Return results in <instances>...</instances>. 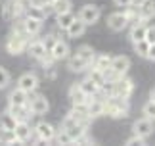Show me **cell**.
I'll return each mask as SVG.
<instances>
[{
    "mask_svg": "<svg viewBox=\"0 0 155 146\" xmlns=\"http://www.w3.org/2000/svg\"><path fill=\"white\" fill-rule=\"evenodd\" d=\"M130 112V104L127 98H117V96H107L105 98V115L113 119H123Z\"/></svg>",
    "mask_w": 155,
    "mask_h": 146,
    "instance_id": "obj_1",
    "label": "cell"
},
{
    "mask_svg": "<svg viewBox=\"0 0 155 146\" xmlns=\"http://www.w3.org/2000/svg\"><path fill=\"white\" fill-rule=\"evenodd\" d=\"M0 10H2V17L6 21H17L25 16V6H21L17 0H6L0 6Z\"/></svg>",
    "mask_w": 155,
    "mask_h": 146,
    "instance_id": "obj_2",
    "label": "cell"
},
{
    "mask_svg": "<svg viewBox=\"0 0 155 146\" xmlns=\"http://www.w3.org/2000/svg\"><path fill=\"white\" fill-rule=\"evenodd\" d=\"M31 39H27V36L19 35L17 31H12L10 36L6 39V50H8L12 56H17V54H21L23 50L27 48V42Z\"/></svg>",
    "mask_w": 155,
    "mask_h": 146,
    "instance_id": "obj_3",
    "label": "cell"
},
{
    "mask_svg": "<svg viewBox=\"0 0 155 146\" xmlns=\"http://www.w3.org/2000/svg\"><path fill=\"white\" fill-rule=\"evenodd\" d=\"M134 92V81L128 79L127 75L119 77L115 83H113V92L111 96H117V98H130V94Z\"/></svg>",
    "mask_w": 155,
    "mask_h": 146,
    "instance_id": "obj_4",
    "label": "cell"
},
{
    "mask_svg": "<svg viewBox=\"0 0 155 146\" xmlns=\"http://www.w3.org/2000/svg\"><path fill=\"white\" fill-rule=\"evenodd\" d=\"M61 129L67 131V135H69L71 138H73V142H75L79 137L84 135L88 127H86V125H82V123H77V121H75V119H73V117H71V115L67 113V115L63 117V121H61Z\"/></svg>",
    "mask_w": 155,
    "mask_h": 146,
    "instance_id": "obj_5",
    "label": "cell"
},
{
    "mask_svg": "<svg viewBox=\"0 0 155 146\" xmlns=\"http://www.w3.org/2000/svg\"><path fill=\"white\" fill-rule=\"evenodd\" d=\"M27 106H29V109H31L33 115H44L50 109L48 100H46V96H42V94H35V96L29 94Z\"/></svg>",
    "mask_w": 155,
    "mask_h": 146,
    "instance_id": "obj_6",
    "label": "cell"
},
{
    "mask_svg": "<svg viewBox=\"0 0 155 146\" xmlns=\"http://www.w3.org/2000/svg\"><path fill=\"white\" fill-rule=\"evenodd\" d=\"M100 16H102V10H100V6H94V4H86V6H82L81 12H79V19L81 21H84L86 25H94L98 19H100Z\"/></svg>",
    "mask_w": 155,
    "mask_h": 146,
    "instance_id": "obj_7",
    "label": "cell"
},
{
    "mask_svg": "<svg viewBox=\"0 0 155 146\" xmlns=\"http://www.w3.org/2000/svg\"><path fill=\"white\" fill-rule=\"evenodd\" d=\"M128 25L130 23H128V17L124 14V10L123 12H113V14L107 17V27H109L111 31H124Z\"/></svg>",
    "mask_w": 155,
    "mask_h": 146,
    "instance_id": "obj_8",
    "label": "cell"
},
{
    "mask_svg": "<svg viewBox=\"0 0 155 146\" xmlns=\"http://www.w3.org/2000/svg\"><path fill=\"white\" fill-rule=\"evenodd\" d=\"M35 135H37L42 142H52L54 137H56V127H54L52 123H46V121H40V123H37L33 127Z\"/></svg>",
    "mask_w": 155,
    "mask_h": 146,
    "instance_id": "obj_9",
    "label": "cell"
},
{
    "mask_svg": "<svg viewBox=\"0 0 155 146\" xmlns=\"http://www.w3.org/2000/svg\"><path fill=\"white\" fill-rule=\"evenodd\" d=\"M17 89L25 90L27 94H33L35 90L38 89V77L35 75V73H23V75L17 79Z\"/></svg>",
    "mask_w": 155,
    "mask_h": 146,
    "instance_id": "obj_10",
    "label": "cell"
},
{
    "mask_svg": "<svg viewBox=\"0 0 155 146\" xmlns=\"http://www.w3.org/2000/svg\"><path fill=\"white\" fill-rule=\"evenodd\" d=\"M132 133L138 135V137H142V138H147L153 133V119H150V117L136 119L134 125H132Z\"/></svg>",
    "mask_w": 155,
    "mask_h": 146,
    "instance_id": "obj_11",
    "label": "cell"
},
{
    "mask_svg": "<svg viewBox=\"0 0 155 146\" xmlns=\"http://www.w3.org/2000/svg\"><path fill=\"white\" fill-rule=\"evenodd\" d=\"M25 50H27V54H29L33 60H40L46 52H48L42 39H31V40L27 42V48H25Z\"/></svg>",
    "mask_w": 155,
    "mask_h": 146,
    "instance_id": "obj_12",
    "label": "cell"
},
{
    "mask_svg": "<svg viewBox=\"0 0 155 146\" xmlns=\"http://www.w3.org/2000/svg\"><path fill=\"white\" fill-rule=\"evenodd\" d=\"M15 138H17V142L19 144H25L31 141V135H33V127L29 125V121H17V125H15Z\"/></svg>",
    "mask_w": 155,
    "mask_h": 146,
    "instance_id": "obj_13",
    "label": "cell"
},
{
    "mask_svg": "<svg viewBox=\"0 0 155 146\" xmlns=\"http://www.w3.org/2000/svg\"><path fill=\"white\" fill-rule=\"evenodd\" d=\"M21 25L25 29V33L31 36H37L40 31H42V21L40 19H35V17H29V16H23L21 17Z\"/></svg>",
    "mask_w": 155,
    "mask_h": 146,
    "instance_id": "obj_14",
    "label": "cell"
},
{
    "mask_svg": "<svg viewBox=\"0 0 155 146\" xmlns=\"http://www.w3.org/2000/svg\"><path fill=\"white\" fill-rule=\"evenodd\" d=\"M48 52L54 56V60H56V62H58V60H65V58H69V44H67L63 39H56Z\"/></svg>",
    "mask_w": 155,
    "mask_h": 146,
    "instance_id": "obj_15",
    "label": "cell"
},
{
    "mask_svg": "<svg viewBox=\"0 0 155 146\" xmlns=\"http://www.w3.org/2000/svg\"><path fill=\"white\" fill-rule=\"evenodd\" d=\"M111 69L119 73V75H127L128 69H130V58L128 56H115L111 58Z\"/></svg>",
    "mask_w": 155,
    "mask_h": 146,
    "instance_id": "obj_16",
    "label": "cell"
},
{
    "mask_svg": "<svg viewBox=\"0 0 155 146\" xmlns=\"http://www.w3.org/2000/svg\"><path fill=\"white\" fill-rule=\"evenodd\" d=\"M69 98H71V104H73V106H82V104H88L90 96H86L84 92H82V89L79 87V85H71Z\"/></svg>",
    "mask_w": 155,
    "mask_h": 146,
    "instance_id": "obj_17",
    "label": "cell"
},
{
    "mask_svg": "<svg viewBox=\"0 0 155 146\" xmlns=\"http://www.w3.org/2000/svg\"><path fill=\"white\" fill-rule=\"evenodd\" d=\"M86 27H88V25H86L84 21H81L79 17H75V19L71 21V25L65 29V31H67V36H71V39H79V36L84 35Z\"/></svg>",
    "mask_w": 155,
    "mask_h": 146,
    "instance_id": "obj_18",
    "label": "cell"
},
{
    "mask_svg": "<svg viewBox=\"0 0 155 146\" xmlns=\"http://www.w3.org/2000/svg\"><path fill=\"white\" fill-rule=\"evenodd\" d=\"M67 68H69L71 71H75V73H82V71H86L88 68H90V64H88L86 60H82L79 54H73V56H69Z\"/></svg>",
    "mask_w": 155,
    "mask_h": 146,
    "instance_id": "obj_19",
    "label": "cell"
},
{
    "mask_svg": "<svg viewBox=\"0 0 155 146\" xmlns=\"http://www.w3.org/2000/svg\"><path fill=\"white\" fill-rule=\"evenodd\" d=\"M138 10H140L142 21L153 19V17H155V0H144V2L138 6Z\"/></svg>",
    "mask_w": 155,
    "mask_h": 146,
    "instance_id": "obj_20",
    "label": "cell"
},
{
    "mask_svg": "<svg viewBox=\"0 0 155 146\" xmlns=\"http://www.w3.org/2000/svg\"><path fill=\"white\" fill-rule=\"evenodd\" d=\"M8 109H10L12 113H14V117H15L17 121H29V117L33 115L27 104H19V106H14V104H10V106H8Z\"/></svg>",
    "mask_w": 155,
    "mask_h": 146,
    "instance_id": "obj_21",
    "label": "cell"
},
{
    "mask_svg": "<svg viewBox=\"0 0 155 146\" xmlns=\"http://www.w3.org/2000/svg\"><path fill=\"white\" fill-rule=\"evenodd\" d=\"M146 21H138V23H132L130 27V40L134 42H140V40H146Z\"/></svg>",
    "mask_w": 155,
    "mask_h": 146,
    "instance_id": "obj_22",
    "label": "cell"
},
{
    "mask_svg": "<svg viewBox=\"0 0 155 146\" xmlns=\"http://www.w3.org/2000/svg\"><path fill=\"white\" fill-rule=\"evenodd\" d=\"M27 100H29V94L25 92V90H21V89H14L10 92L8 96V104H14V106H19V104H27Z\"/></svg>",
    "mask_w": 155,
    "mask_h": 146,
    "instance_id": "obj_23",
    "label": "cell"
},
{
    "mask_svg": "<svg viewBox=\"0 0 155 146\" xmlns=\"http://www.w3.org/2000/svg\"><path fill=\"white\" fill-rule=\"evenodd\" d=\"M111 65V56H107V54H96L90 64V68L94 69H100V71H105L107 68Z\"/></svg>",
    "mask_w": 155,
    "mask_h": 146,
    "instance_id": "obj_24",
    "label": "cell"
},
{
    "mask_svg": "<svg viewBox=\"0 0 155 146\" xmlns=\"http://www.w3.org/2000/svg\"><path fill=\"white\" fill-rule=\"evenodd\" d=\"M79 87L82 89V92H84L86 96H90V98H92V96H96V94H98V90H100V87L92 81L90 77H84V79H82V81L79 83Z\"/></svg>",
    "mask_w": 155,
    "mask_h": 146,
    "instance_id": "obj_25",
    "label": "cell"
},
{
    "mask_svg": "<svg viewBox=\"0 0 155 146\" xmlns=\"http://www.w3.org/2000/svg\"><path fill=\"white\" fill-rule=\"evenodd\" d=\"M75 14H73V10H69V12H63V14H58L56 16V21H58V29H61V31H65L69 25H71V21L75 19Z\"/></svg>",
    "mask_w": 155,
    "mask_h": 146,
    "instance_id": "obj_26",
    "label": "cell"
},
{
    "mask_svg": "<svg viewBox=\"0 0 155 146\" xmlns=\"http://www.w3.org/2000/svg\"><path fill=\"white\" fill-rule=\"evenodd\" d=\"M17 125V119L14 117V113L10 112V109H6V112L0 115V127H4V129H12L14 131Z\"/></svg>",
    "mask_w": 155,
    "mask_h": 146,
    "instance_id": "obj_27",
    "label": "cell"
},
{
    "mask_svg": "<svg viewBox=\"0 0 155 146\" xmlns=\"http://www.w3.org/2000/svg\"><path fill=\"white\" fill-rule=\"evenodd\" d=\"M25 16L35 17V19H40V21H44V19H46L44 6H33V4H29L27 8H25Z\"/></svg>",
    "mask_w": 155,
    "mask_h": 146,
    "instance_id": "obj_28",
    "label": "cell"
},
{
    "mask_svg": "<svg viewBox=\"0 0 155 146\" xmlns=\"http://www.w3.org/2000/svg\"><path fill=\"white\" fill-rule=\"evenodd\" d=\"M52 8H54V16L58 14H63V12H69L71 10V0H52Z\"/></svg>",
    "mask_w": 155,
    "mask_h": 146,
    "instance_id": "obj_29",
    "label": "cell"
},
{
    "mask_svg": "<svg viewBox=\"0 0 155 146\" xmlns=\"http://www.w3.org/2000/svg\"><path fill=\"white\" fill-rule=\"evenodd\" d=\"M19 144L15 138V133L12 129H4V127H0V144Z\"/></svg>",
    "mask_w": 155,
    "mask_h": 146,
    "instance_id": "obj_30",
    "label": "cell"
},
{
    "mask_svg": "<svg viewBox=\"0 0 155 146\" xmlns=\"http://www.w3.org/2000/svg\"><path fill=\"white\" fill-rule=\"evenodd\" d=\"M75 54H79V56H81L82 60H86L88 64H92L94 56H96V52H94V50H92V46H88V44H82V46H79Z\"/></svg>",
    "mask_w": 155,
    "mask_h": 146,
    "instance_id": "obj_31",
    "label": "cell"
},
{
    "mask_svg": "<svg viewBox=\"0 0 155 146\" xmlns=\"http://www.w3.org/2000/svg\"><path fill=\"white\" fill-rule=\"evenodd\" d=\"M54 141H56L58 144H73V138L67 135L65 129H56V137H54Z\"/></svg>",
    "mask_w": 155,
    "mask_h": 146,
    "instance_id": "obj_32",
    "label": "cell"
},
{
    "mask_svg": "<svg viewBox=\"0 0 155 146\" xmlns=\"http://www.w3.org/2000/svg\"><path fill=\"white\" fill-rule=\"evenodd\" d=\"M134 52L138 54L140 58H147V52H150V42H147V40L134 42Z\"/></svg>",
    "mask_w": 155,
    "mask_h": 146,
    "instance_id": "obj_33",
    "label": "cell"
},
{
    "mask_svg": "<svg viewBox=\"0 0 155 146\" xmlns=\"http://www.w3.org/2000/svg\"><path fill=\"white\" fill-rule=\"evenodd\" d=\"M86 77H90L92 81L98 85V87H100V85H102V83L105 81V77H104V71H100V69H94V68H88V75H86Z\"/></svg>",
    "mask_w": 155,
    "mask_h": 146,
    "instance_id": "obj_34",
    "label": "cell"
},
{
    "mask_svg": "<svg viewBox=\"0 0 155 146\" xmlns=\"http://www.w3.org/2000/svg\"><path fill=\"white\" fill-rule=\"evenodd\" d=\"M142 113H144V117H150V119H155V100H147L144 108H142Z\"/></svg>",
    "mask_w": 155,
    "mask_h": 146,
    "instance_id": "obj_35",
    "label": "cell"
},
{
    "mask_svg": "<svg viewBox=\"0 0 155 146\" xmlns=\"http://www.w3.org/2000/svg\"><path fill=\"white\" fill-rule=\"evenodd\" d=\"M10 81H12V77H10L8 69H4L2 65H0V90L8 87V85H10Z\"/></svg>",
    "mask_w": 155,
    "mask_h": 146,
    "instance_id": "obj_36",
    "label": "cell"
},
{
    "mask_svg": "<svg viewBox=\"0 0 155 146\" xmlns=\"http://www.w3.org/2000/svg\"><path fill=\"white\" fill-rule=\"evenodd\" d=\"M38 62H40V64H42V68H44V69H52V64H54V62H56V60H54V56H52V54H50V52H46V54H44V56H42V58H40V60H38Z\"/></svg>",
    "mask_w": 155,
    "mask_h": 146,
    "instance_id": "obj_37",
    "label": "cell"
},
{
    "mask_svg": "<svg viewBox=\"0 0 155 146\" xmlns=\"http://www.w3.org/2000/svg\"><path fill=\"white\" fill-rule=\"evenodd\" d=\"M146 40L150 42V44H155V25L146 27Z\"/></svg>",
    "mask_w": 155,
    "mask_h": 146,
    "instance_id": "obj_38",
    "label": "cell"
},
{
    "mask_svg": "<svg viewBox=\"0 0 155 146\" xmlns=\"http://www.w3.org/2000/svg\"><path fill=\"white\" fill-rule=\"evenodd\" d=\"M127 144H146V138H142L138 135H132L130 138H127Z\"/></svg>",
    "mask_w": 155,
    "mask_h": 146,
    "instance_id": "obj_39",
    "label": "cell"
},
{
    "mask_svg": "<svg viewBox=\"0 0 155 146\" xmlns=\"http://www.w3.org/2000/svg\"><path fill=\"white\" fill-rule=\"evenodd\" d=\"M75 142H77V144H92V138H90V137H88L86 133H84V135H82V137H79Z\"/></svg>",
    "mask_w": 155,
    "mask_h": 146,
    "instance_id": "obj_40",
    "label": "cell"
},
{
    "mask_svg": "<svg viewBox=\"0 0 155 146\" xmlns=\"http://www.w3.org/2000/svg\"><path fill=\"white\" fill-rule=\"evenodd\" d=\"M147 60L155 62V44H150V52H147Z\"/></svg>",
    "mask_w": 155,
    "mask_h": 146,
    "instance_id": "obj_41",
    "label": "cell"
},
{
    "mask_svg": "<svg viewBox=\"0 0 155 146\" xmlns=\"http://www.w3.org/2000/svg\"><path fill=\"white\" fill-rule=\"evenodd\" d=\"M115 4H117V6H123V8H127V6L132 4V0H115Z\"/></svg>",
    "mask_w": 155,
    "mask_h": 146,
    "instance_id": "obj_42",
    "label": "cell"
},
{
    "mask_svg": "<svg viewBox=\"0 0 155 146\" xmlns=\"http://www.w3.org/2000/svg\"><path fill=\"white\" fill-rule=\"evenodd\" d=\"M17 2H19L21 6H25V8H27V6H29V4H31V0H17Z\"/></svg>",
    "mask_w": 155,
    "mask_h": 146,
    "instance_id": "obj_43",
    "label": "cell"
},
{
    "mask_svg": "<svg viewBox=\"0 0 155 146\" xmlns=\"http://www.w3.org/2000/svg\"><path fill=\"white\" fill-rule=\"evenodd\" d=\"M142 2H144V0H132V4H134V6H140Z\"/></svg>",
    "mask_w": 155,
    "mask_h": 146,
    "instance_id": "obj_44",
    "label": "cell"
},
{
    "mask_svg": "<svg viewBox=\"0 0 155 146\" xmlns=\"http://www.w3.org/2000/svg\"><path fill=\"white\" fill-rule=\"evenodd\" d=\"M150 96H151V100H155V87L151 89V94H150Z\"/></svg>",
    "mask_w": 155,
    "mask_h": 146,
    "instance_id": "obj_45",
    "label": "cell"
},
{
    "mask_svg": "<svg viewBox=\"0 0 155 146\" xmlns=\"http://www.w3.org/2000/svg\"><path fill=\"white\" fill-rule=\"evenodd\" d=\"M46 2H52V0H46Z\"/></svg>",
    "mask_w": 155,
    "mask_h": 146,
    "instance_id": "obj_46",
    "label": "cell"
}]
</instances>
